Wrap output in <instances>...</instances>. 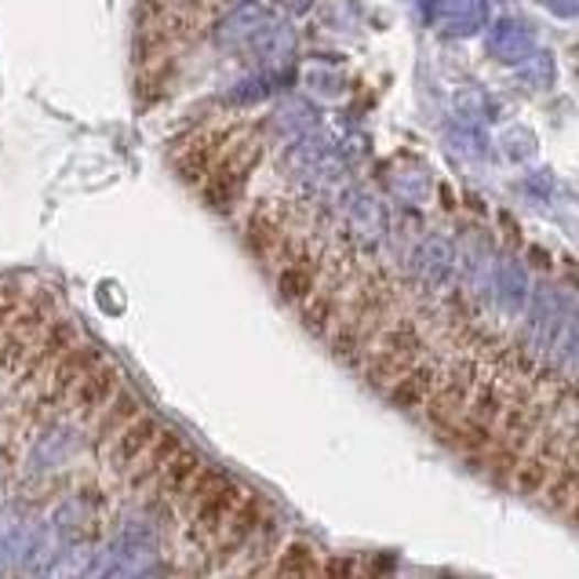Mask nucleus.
I'll use <instances>...</instances> for the list:
<instances>
[{
    "instance_id": "f257e3e1",
    "label": "nucleus",
    "mask_w": 579,
    "mask_h": 579,
    "mask_svg": "<svg viewBox=\"0 0 579 579\" xmlns=\"http://www.w3.org/2000/svg\"><path fill=\"white\" fill-rule=\"evenodd\" d=\"M164 427L153 416H132L110 445V463L117 474H135V467H146L143 474H157L153 448H157Z\"/></svg>"
},
{
    "instance_id": "f03ea898",
    "label": "nucleus",
    "mask_w": 579,
    "mask_h": 579,
    "mask_svg": "<svg viewBox=\"0 0 579 579\" xmlns=\"http://www.w3.org/2000/svg\"><path fill=\"white\" fill-rule=\"evenodd\" d=\"M489 52L500 58V63H514L522 66L525 58H532L536 48V26L525 19H503L492 26V37H489Z\"/></svg>"
},
{
    "instance_id": "7ed1b4c3",
    "label": "nucleus",
    "mask_w": 579,
    "mask_h": 579,
    "mask_svg": "<svg viewBox=\"0 0 579 579\" xmlns=\"http://www.w3.org/2000/svg\"><path fill=\"white\" fill-rule=\"evenodd\" d=\"M412 274L423 288H448V281L456 274V252L452 244L441 241V238H430L419 244L416 259H412Z\"/></svg>"
},
{
    "instance_id": "20e7f679",
    "label": "nucleus",
    "mask_w": 579,
    "mask_h": 579,
    "mask_svg": "<svg viewBox=\"0 0 579 579\" xmlns=\"http://www.w3.org/2000/svg\"><path fill=\"white\" fill-rule=\"evenodd\" d=\"M37 536H41V528L30 522V514H22V511L0 514V569H11V565L26 561Z\"/></svg>"
},
{
    "instance_id": "39448f33",
    "label": "nucleus",
    "mask_w": 579,
    "mask_h": 579,
    "mask_svg": "<svg viewBox=\"0 0 579 579\" xmlns=\"http://www.w3.org/2000/svg\"><path fill=\"white\" fill-rule=\"evenodd\" d=\"M208 474V463L200 459L190 448H183V452L172 456V463L161 470V489L172 495V500H190V495L200 489V481Z\"/></svg>"
},
{
    "instance_id": "423d86ee",
    "label": "nucleus",
    "mask_w": 579,
    "mask_h": 579,
    "mask_svg": "<svg viewBox=\"0 0 579 579\" xmlns=\"http://www.w3.org/2000/svg\"><path fill=\"white\" fill-rule=\"evenodd\" d=\"M66 397L80 416H91V412H99L113 401V383H110V375H106V369H88L74 386H69Z\"/></svg>"
},
{
    "instance_id": "0eeeda50",
    "label": "nucleus",
    "mask_w": 579,
    "mask_h": 579,
    "mask_svg": "<svg viewBox=\"0 0 579 579\" xmlns=\"http://www.w3.org/2000/svg\"><path fill=\"white\" fill-rule=\"evenodd\" d=\"M554 55H547V52H536L532 58H525L522 63V85H528V88H550L554 85Z\"/></svg>"
},
{
    "instance_id": "6e6552de",
    "label": "nucleus",
    "mask_w": 579,
    "mask_h": 579,
    "mask_svg": "<svg viewBox=\"0 0 579 579\" xmlns=\"http://www.w3.org/2000/svg\"><path fill=\"white\" fill-rule=\"evenodd\" d=\"M484 0H456V30L459 33H474L484 26Z\"/></svg>"
},
{
    "instance_id": "1a4fd4ad",
    "label": "nucleus",
    "mask_w": 579,
    "mask_h": 579,
    "mask_svg": "<svg viewBox=\"0 0 579 579\" xmlns=\"http://www.w3.org/2000/svg\"><path fill=\"white\" fill-rule=\"evenodd\" d=\"M543 8L550 11V15H558V19H572L579 15V0H539Z\"/></svg>"
}]
</instances>
